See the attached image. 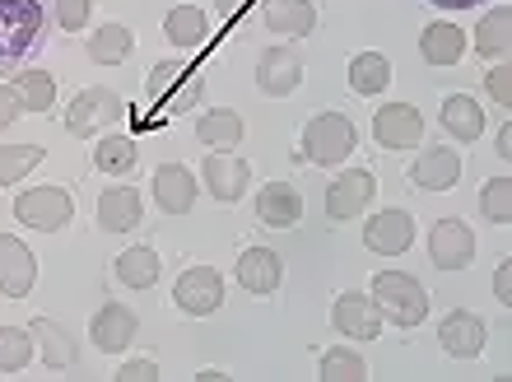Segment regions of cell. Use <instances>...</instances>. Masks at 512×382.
<instances>
[{
    "label": "cell",
    "instance_id": "obj_16",
    "mask_svg": "<svg viewBox=\"0 0 512 382\" xmlns=\"http://www.w3.org/2000/svg\"><path fill=\"white\" fill-rule=\"evenodd\" d=\"M154 205H159L163 215H191V205H196V173L187 164H163L154 173Z\"/></svg>",
    "mask_w": 512,
    "mask_h": 382
},
{
    "label": "cell",
    "instance_id": "obj_21",
    "mask_svg": "<svg viewBox=\"0 0 512 382\" xmlns=\"http://www.w3.org/2000/svg\"><path fill=\"white\" fill-rule=\"evenodd\" d=\"M410 178H415L419 191H452L461 178V154L447 150V145H433L410 164Z\"/></svg>",
    "mask_w": 512,
    "mask_h": 382
},
{
    "label": "cell",
    "instance_id": "obj_46",
    "mask_svg": "<svg viewBox=\"0 0 512 382\" xmlns=\"http://www.w3.org/2000/svg\"><path fill=\"white\" fill-rule=\"evenodd\" d=\"M429 5H438V10H475L480 0H429Z\"/></svg>",
    "mask_w": 512,
    "mask_h": 382
},
{
    "label": "cell",
    "instance_id": "obj_44",
    "mask_svg": "<svg viewBox=\"0 0 512 382\" xmlns=\"http://www.w3.org/2000/svg\"><path fill=\"white\" fill-rule=\"evenodd\" d=\"M215 5H219V19H224V24H233V19H238L252 0H215Z\"/></svg>",
    "mask_w": 512,
    "mask_h": 382
},
{
    "label": "cell",
    "instance_id": "obj_28",
    "mask_svg": "<svg viewBox=\"0 0 512 382\" xmlns=\"http://www.w3.org/2000/svg\"><path fill=\"white\" fill-rule=\"evenodd\" d=\"M196 140H201L205 150H238L243 145V117L233 108H219V112H201V122H196Z\"/></svg>",
    "mask_w": 512,
    "mask_h": 382
},
{
    "label": "cell",
    "instance_id": "obj_47",
    "mask_svg": "<svg viewBox=\"0 0 512 382\" xmlns=\"http://www.w3.org/2000/svg\"><path fill=\"white\" fill-rule=\"evenodd\" d=\"M196 382H229V373H219V369H205V373H196Z\"/></svg>",
    "mask_w": 512,
    "mask_h": 382
},
{
    "label": "cell",
    "instance_id": "obj_14",
    "mask_svg": "<svg viewBox=\"0 0 512 382\" xmlns=\"http://www.w3.org/2000/svg\"><path fill=\"white\" fill-rule=\"evenodd\" d=\"M331 327H336L340 336H354V341H378L382 313H378V303H373V294H359V289L340 294L336 308H331Z\"/></svg>",
    "mask_w": 512,
    "mask_h": 382
},
{
    "label": "cell",
    "instance_id": "obj_15",
    "mask_svg": "<svg viewBox=\"0 0 512 382\" xmlns=\"http://www.w3.org/2000/svg\"><path fill=\"white\" fill-rule=\"evenodd\" d=\"M410 243H415V219L405 215V210H382V215L368 219V229H364L368 252H378V257H405Z\"/></svg>",
    "mask_w": 512,
    "mask_h": 382
},
{
    "label": "cell",
    "instance_id": "obj_19",
    "mask_svg": "<svg viewBox=\"0 0 512 382\" xmlns=\"http://www.w3.org/2000/svg\"><path fill=\"white\" fill-rule=\"evenodd\" d=\"M256 219L266 229H294L303 219V191L294 182H266L261 196H256Z\"/></svg>",
    "mask_w": 512,
    "mask_h": 382
},
{
    "label": "cell",
    "instance_id": "obj_12",
    "mask_svg": "<svg viewBox=\"0 0 512 382\" xmlns=\"http://www.w3.org/2000/svg\"><path fill=\"white\" fill-rule=\"evenodd\" d=\"M429 257L438 271H466L475 261V233L461 219H438L429 233Z\"/></svg>",
    "mask_w": 512,
    "mask_h": 382
},
{
    "label": "cell",
    "instance_id": "obj_11",
    "mask_svg": "<svg viewBox=\"0 0 512 382\" xmlns=\"http://www.w3.org/2000/svg\"><path fill=\"white\" fill-rule=\"evenodd\" d=\"M373 140L382 150H415L424 140V117H419L415 103H387V108L373 117Z\"/></svg>",
    "mask_w": 512,
    "mask_h": 382
},
{
    "label": "cell",
    "instance_id": "obj_31",
    "mask_svg": "<svg viewBox=\"0 0 512 382\" xmlns=\"http://www.w3.org/2000/svg\"><path fill=\"white\" fill-rule=\"evenodd\" d=\"M387 84H391V61L382 52H359L350 61V89L354 94L373 98V94H382Z\"/></svg>",
    "mask_w": 512,
    "mask_h": 382
},
{
    "label": "cell",
    "instance_id": "obj_8",
    "mask_svg": "<svg viewBox=\"0 0 512 382\" xmlns=\"http://www.w3.org/2000/svg\"><path fill=\"white\" fill-rule=\"evenodd\" d=\"M378 196V178L368 168H345L331 187H326V219H359Z\"/></svg>",
    "mask_w": 512,
    "mask_h": 382
},
{
    "label": "cell",
    "instance_id": "obj_29",
    "mask_svg": "<svg viewBox=\"0 0 512 382\" xmlns=\"http://www.w3.org/2000/svg\"><path fill=\"white\" fill-rule=\"evenodd\" d=\"M159 271H163V261L154 247H126L122 257H117V280L126 289H154Z\"/></svg>",
    "mask_w": 512,
    "mask_h": 382
},
{
    "label": "cell",
    "instance_id": "obj_26",
    "mask_svg": "<svg viewBox=\"0 0 512 382\" xmlns=\"http://www.w3.org/2000/svg\"><path fill=\"white\" fill-rule=\"evenodd\" d=\"M266 28L280 38H308L317 28V10L312 0H266Z\"/></svg>",
    "mask_w": 512,
    "mask_h": 382
},
{
    "label": "cell",
    "instance_id": "obj_40",
    "mask_svg": "<svg viewBox=\"0 0 512 382\" xmlns=\"http://www.w3.org/2000/svg\"><path fill=\"white\" fill-rule=\"evenodd\" d=\"M485 89H489V98L499 103V108H512V70L508 66H494L485 75Z\"/></svg>",
    "mask_w": 512,
    "mask_h": 382
},
{
    "label": "cell",
    "instance_id": "obj_25",
    "mask_svg": "<svg viewBox=\"0 0 512 382\" xmlns=\"http://www.w3.org/2000/svg\"><path fill=\"white\" fill-rule=\"evenodd\" d=\"M28 331L38 336V350H42V364H47V369H75V364H80V345H75V336H70L61 322L33 317Z\"/></svg>",
    "mask_w": 512,
    "mask_h": 382
},
{
    "label": "cell",
    "instance_id": "obj_23",
    "mask_svg": "<svg viewBox=\"0 0 512 382\" xmlns=\"http://www.w3.org/2000/svg\"><path fill=\"white\" fill-rule=\"evenodd\" d=\"M419 56L429 66H457L461 56H466V33L457 24H447V19H433L419 33Z\"/></svg>",
    "mask_w": 512,
    "mask_h": 382
},
{
    "label": "cell",
    "instance_id": "obj_24",
    "mask_svg": "<svg viewBox=\"0 0 512 382\" xmlns=\"http://www.w3.org/2000/svg\"><path fill=\"white\" fill-rule=\"evenodd\" d=\"M438 122H443V131H447L452 140H461V145H475V140L485 136V112H480V103H475L471 94L443 98V112H438Z\"/></svg>",
    "mask_w": 512,
    "mask_h": 382
},
{
    "label": "cell",
    "instance_id": "obj_9",
    "mask_svg": "<svg viewBox=\"0 0 512 382\" xmlns=\"http://www.w3.org/2000/svg\"><path fill=\"white\" fill-rule=\"evenodd\" d=\"M38 285V257L24 247V238L0 233V294L5 299H28Z\"/></svg>",
    "mask_w": 512,
    "mask_h": 382
},
{
    "label": "cell",
    "instance_id": "obj_4",
    "mask_svg": "<svg viewBox=\"0 0 512 382\" xmlns=\"http://www.w3.org/2000/svg\"><path fill=\"white\" fill-rule=\"evenodd\" d=\"M201 94H205V80L187 61H159L145 80L149 108H159V112H187L201 103Z\"/></svg>",
    "mask_w": 512,
    "mask_h": 382
},
{
    "label": "cell",
    "instance_id": "obj_39",
    "mask_svg": "<svg viewBox=\"0 0 512 382\" xmlns=\"http://www.w3.org/2000/svg\"><path fill=\"white\" fill-rule=\"evenodd\" d=\"M52 5H56V24L66 33H80L89 24V14H94V0H52Z\"/></svg>",
    "mask_w": 512,
    "mask_h": 382
},
{
    "label": "cell",
    "instance_id": "obj_6",
    "mask_svg": "<svg viewBox=\"0 0 512 382\" xmlns=\"http://www.w3.org/2000/svg\"><path fill=\"white\" fill-rule=\"evenodd\" d=\"M122 117H126V98L103 89V84H94V89H80V94H75V103H70V112H66V131L75 140H94V136H103V131H112Z\"/></svg>",
    "mask_w": 512,
    "mask_h": 382
},
{
    "label": "cell",
    "instance_id": "obj_34",
    "mask_svg": "<svg viewBox=\"0 0 512 382\" xmlns=\"http://www.w3.org/2000/svg\"><path fill=\"white\" fill-rule=\"evenodd\" d=\"M140 150H135V140L122 136V131H103L98 136V150H94V168L98 173H131Z\"/></svg>",
    "mask_w": 512,
    "mask_h": 382
},
{
    "label": "cell",
    "instance_id": "obj_20",
    "mask_svg": "<svg viewBox=\"0 0 512 382\" xmlns=\"http://www.w3.org/2000/svg\"><path fill=\"white\" fill-rule=\"evenodd\" d=\"M284 280V266H280V252H270V247H247L243 257H238V285L256 299H270Z\"/></svg>",
    "mask_w": 512,
    "mask_h": 382
},
{
    "label": "cell",
    "instance_id": "obj_22",
    "mask_svg": "<svg viewBox=\"0 0 512 382\" xmlns=\"http://www.w3.org/2000/svg\"><path fill=\"white\" fill-rule=\"evenodd\" d=\"M145 215V196L140 187H108L98 196V229L108 233H131Z\"/></svg>",
    "mask_w": 512,
    "mask_h": 382
},
{
    "label": "cell",
    "instance_id": "obj_1",
    "mask_svg": "<svg viewBox=\"0 0 512 382\" xmlns=\"http://www.w3.org/2000/svg\"><path fill=\"white\" fill-rule=\"evenodd\" d=\"M373 303H378V313L396 327H419L424 317H429V289L419 285L415 275L405 271H382L373 275Z\"/></svg>",
    "mask_w": 512,
    "mask_h": 382
},
{
    "label": "cell",
    "instance_id": "obj_32",
    "mask_svg": "<svg viewBox=\"0 0 512 382\" xmlns=\"http://www.w3.org/2000/svg\"><path fill=\"white\" fill-rule=\"evenodd\" d=\"M14 94H19V103H24V112H52L56 103V75L52 70H24V75H14L10 84Z\"/></svg>",
    "mask_w": 512,
    "mask_h": 382
},
{
    "label": "cell",
    "instance_id": "obj_45",
    "mask_svg": "<svg viewBox=\"0 0 512 382\" xmlns=\"http://www.w3.org/2000/svg\"><path fill=\"white\" fill-rule=\"evenodd\" d=\"M494 154H499V159H512V126H503L499 136H494Z\"/></svg>",
    "mask_w": 512,
    "mask_h": 382
},
{
    "label": "cell",
    "instance_id": "obj_38",
    "mask_svg": "<svg viewBox=\"0 0 512 382\" xmlns=\"http://www.w3.org/2000/svg\"><path fill=\"white\" fill-rule=\"evenodd\" d=\"M480 215L485 224H508L512 219V182L508 178H489L480 187Z\"/></svg>",
    "mask_w": 512,
    "mask_h": 382
},
{
    "label": "cell",
    "instance_id": "obj_30",
    "mask_svg": "<svg viewBox=\"0 0 512 382\" xmlns=\"http://www.w3.org/2000/svg\"><path fill=\"white\" fill-rule=\"evenodd\" d=\"M512 47V10L508 5H494V10L475 24V52L480 56H508Z\"/></svg>",
    "mask_w": 512,
    "mask_h": 382
},
{
    "label": "cell",
    "instance_id": "obj_43",
    "mask_svg": "<svg viewBox=\"0 0 512 382\" xmlns=\"http://www.w3.org/2000/svg\"><path fill=\"white\" fill-rule=\"evenodd\" d=\"M494 294H499V303H512V261H499V275H494Z\"/></svg>",
    "mask_w": 512,
    "mask_h": 382
},
{
    "label": "cell",
    "instance_id": "obj_13",
    "mask_svg": "<svg viewBox=\"0 0 512 382\" xmlns=\"http://www.w3.org/2000/svg\"><path fill=\"white\" fill-rule=\"evenodd\" d=\"M201 178H205V191H210L219 205H238L243 201V191L252 187V168H247L238 154L215 150L201 164Z\"/></svg>",
    "mask_w": 512,
    "mask_h": 382
},
{
    "label": "cell",
    "instance_id": "obj_18",
    "mask_svg": "<svg viewBox=\"0 0 512 382\" xmlns=\"http://www.w3.org/2000/svg\"><path fill=\"white\" fill-rule=\"evenodd\" d=\"M135 331H140V322H135V313L126 303H103L94 313V322H89V336H94V345L103 355H122L126 345L135 341Z\"/></svg>",
    "mask_w": 512,
    "mask_h": 382
},
{
    "label": "cell",
    "instance_id": "obj_33",
    "mask_svg": "<svg viewBox=\"0 0 512 382\" xmlns=\"http://www.w3.org/2000/svg\"><path fill=\"white\" fill-rule=\"evenodd\" d=\"M131 47H135V33L126 24H103L89 38V61L94 66H117V61H126L131 56Z\"/></svg>",
    "mask_w": 512,
    "mask_h": 382
},
{
    "label": "cell",
    "instance_id": "obj_3",
    "mask_svg": "<svg viewBox=\"0 0 512 382\" xmlns=\"http://www.w3.org/2000/svg\"><path fill=\"white\" fill-rule=\"evenodd\" d=\"M42 0H0V66L42 47Z\"/></svg>",
    "mask_w": 512,
    "mask_h": 382
},
{
    "label": "cell",
    "instance_id": "obj_35",
    "mask_svg": "<svg viewBox=\"0 0 512 382\" xmlns=\"http://www.w3.org/2000/svg\"><path fill=\"white\" fill-rule=\"evenodd\" d=\"M47 159L42 145H0V187H14V182H24L33 168Z\"/></svg>",
    "mask_w": 512,
    "mask_h": 382
},
{
    "label": "cell",
    "instance_id": "obj_42",
    "mask_svg": "<svg viewBox=\"0 0 512 382\" xmlns=\"http://www.w3.org/2000/svg\"><path fill=\"white\" fill-rule=\"evenodd\" d=\"M19 117H24V103H19V94H14L10 84H0V131H5V126H14Z\"/></svg>",
    "mask_w": 512,
    "mask_h": 382
},
{
    "label": "cell",
    "instance_id": "obj_2",
    "mask_svg": "<svg viewBox=\"0 0 512 382\" xmlns=\"http://www.w3.org/2000/svg\"><path fill=\"white\" fill-rule=\"evenodd\" d=\"M354 140H359V131H354V122L340 108L317 112L303 126V159H312L317 168H336L354 154Z\"/></svg>",
    "mask_w": 512,
    "mask_h": 382
},
{
    "label": "cell",
    "instance_id": "obj_10",
    "mask_svg": "<svg viewBox=\"0 0 512 382\" xmlns=\"http://www.w3.org/2000/svg\"><path fill=\"white\" fill-rule=\"evenodd\" d=\"M303 84V56L294 47H266L256 61V89L266 98H289Z\"/></svg>",
    "mask_w": 512,
    "mask_h": 382
},
{
    "label": "cell",
    "instance_id": "obj_17",
    "mask_svg": "<svg viewBox=\"0 0 512 382\" xmlns=\"http://www.w3.org/2000/svg\"><path fill=\"white\" fill-rule=\"evenodd\" d=\"M438 341H443V350H447L452 359H480V355H485L489 331H485V322H480L475 313L457 308V313L443 317V327H438Z\"/></svg>",
    "mask_w": 512,
    "mask_h": 382
},
{
    "label": "cell",
    "instance_id": "obj_36",
    "mask_svg": "<svg viewBox=\"0 0 512 382\" xmlns=\"http://www.w3.org/2000/svg\"><path fill=\"white\" fill-rule=\"evenodd\" d=\"M33 364V331L0 327V373H19Z\"/></svg>",
    "mask_w": 512,
    "mask_h": 382
},
{
    "label": "cell",
    "instance_id": "obj_27",
    "mask_svg": "<svg viewBox=\"0 0 512 382\" xmlns=\"http://www.w3.org/2000/svg\"><path fill=\"white\" fill-rule=\"evenodd\" d=\"M163 38L173 42V47H182V52H196L210 38V19L196 5H177V10L163 14Z\"/></svg>",
    "mask_w": 512,
    "mask_h": 382
},
{
    "label": "cell",
    "instance_id": "obj_37",
    "mask_svg": "<svg viewBox=\"0 0 512 382\" xmlns=\"http://www.w3.org/2000/svg\"><path fill=\"white\" fill-rule=\"evenodd\" d=\"M317 378L322 382H364L368 364H364V355H354V350H326Z\"/></svg>",
    "mask_w": 512,
    "mask_h": 382
},
{
    "label": "cell",
    "instance_id": "obj_41",
    "mask_svg": "<svg viewBox=\"0 0 512 382\" xmlns=\"http://www.w3.org/2000/svg\"><path fill=\"white\" fill-rule=\"evenodd\" d=\"M117 382H159V364H154V359H131V364L117 373Z\"/></svg>",
    "mask_w": 512,
    "mask_h": 382
},
{
    "label": "cell",
    "instance_id": "obj_5",
    "mask_svg": "<svg viewBox=\"0 0 512 382\" xmlns=\"http://www.w3.org/2000/svg\"><path fill=\"white\" fill-rule=\"evenodd\" d=\"M14 219L33 233H56L75 219V196H70V187H61V182H52V187H28L14 196Z\"/></svg>",
    "mask_w": 512,
    "mask_h": 382
},
{
    "label": "cell",
    "instance_id": "obj_7",
    "mask_svg": "<svg viewBox=\"0 0 512 382\" xmlns=\"http://www.w3.org/2000/svg\"><path fill=\"white\" fill-rule=\"evenodd\" d=\"M173 303H177V313H187V317L219 313L224 308V275L215 266H191V271L177 275Z\"/></svg>",
    "mask_w": 512,
    "mask_h": 382
}]
</instances>
